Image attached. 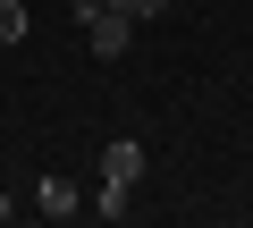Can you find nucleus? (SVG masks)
<instances>
[{
	"label": "nucleus",
	"mask_w": 253,
	"mask_h": 228,
	"mask_svg": "<svg viewBox=\"0 0 253 228\" xmlns=\"http://www.w3.org/2000/svg\"><path fill=\"white\" fill-rule=\"evenodd\" d=\"M84 43H93V59H126V43H135V17H126V9H101V17L84 26Z\"/></svg>",
	"instance_id": "1"
},
{
	"label": "nucleus",
	"mask_w": 253,
	"mask_h": 228,
	"mask_svg": "<svg viewBox=\"0 0 253 228\" xmlns=\"http://www.w3.org/2000/svg\"><path fill=\"white\" fill-rule=\"evenodd\" d=\"M101 178H118V186H135V178H144V144H135V136H118V144H101Z\"/></svg>",
	"instance_id": "2"
},
{
	"label": "nucleus",
	"mask_w": 253,
	"mask_h": 228,
	"mask_svg": "<svg viewBox=\"0 0 253 228\" xmlns=\"http://www.w3.org/2000/svg\"><path fill=\"white\" fill-rule=\"evenodd\" d=\"M34 211H51V220H76V211H84V194H76L68 178H42V186H34Z\"/></svg>",
	"instance_id": "3"
},
{
	"label": "nucleus",
	"mask_w": 253,
	"mask_h": 228,
	"mask_svg": "<svg viewBox=\"0 0 253 228\" xmlns=\"http://www.w3.org/2000/svg\"><path fill=\"white\" fill-rule=\"evenodd\" d=\"M84 211H93V220H126V211H135V186H118V178H101Z\"/></svg>",
	"instance_id": "4"
},
{
	"label": "nucleus",
	"mask_w": 253,
	"mask_h": 228,
	"mask_svg": "<svg viewBox=\"0 0 253 228\" xmlns=\"http://www.w3.org/2000/svg\"><path fill=\"white\" fill-rule=\"evenodd\" d=\"M34 17H26V0H0V43H26Z\"/></svg>",
	"instance_id": "5"
},
{
	"label": "nucleus",
	"mask_w": 253,
	"mask_h": 228,
	"mask_svg": "<svg viewBox=\"0 0 253 228\" xmlns=\"http://www.w3.org/2000/svg\"><path fill=\"white\" fill-rule=\"evenodd\" d=\"M110 9H126L135 26H152V17H169V0H110Z\"/></svg>",
	"instance_id": "6"
},
{
	"label": "nucleus",
	"mask_w": 253,
	"mask_h": 228,
	"mask_svg": "<svg viewBox=\"0 0 253 228\" xmlns=\"http://www.w3.org/2000/svg\"><path fill=\"white\" fill-rule=\"evenodd\" d=\"M101 9H110V0H68V17H76V26H93Z\"/></svg>",
	"instance_id": "7"
},
{
	"label": "nucleus",
	"mask_w": 253,
	"mask_h": 228,
	"mask_svg": "<svg viewBox=\"0 0 253 228\" xmlns=\"http://www.w3.org/2000/svg\"><path fill=\"white\" fill-rule=\"evenodd\" d=\"M9 220H17V203H9V194H0V228H9Z\"/></svg>",
	"instance_id": "8"
}]
</instances>
